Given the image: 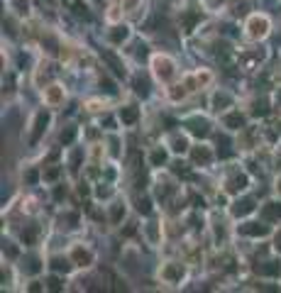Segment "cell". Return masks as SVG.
Wrapping results in <instances>:
<instances>
[{
  "mask_svg": "<svg viewBox=\"0 0 281 293\" xmlns=\"http://www.w3.org/2000/svg\"><path fill=\"white\" fill-rule=\"evenodd\" d=\"M130 34H132V29L127 27V25H112L108 29V34H105V39H108L110 47H123L130 39Z\"/></svg>",
  "mask_w": 281,
  "mask_h": 293,
  "instance_id": "e0dca14e",
  "label": "cell"
},
{
  "mask_svg": "<svg viewBox=\"0 0 281 293\" xmlns=\"http://www.w3.org/2000/svg\"><path fill=\"white\" fill-rule=\"evenodd\" d=\"M39 237H42V227H39L37 223L25 225V230L20 232V242H22L25 247H34V244H39Z\"/></svg>",
  "mask_w": 281,
  "mask_h": 293,
  "instance_id": "ffe728a7",
  "label": "cell"
},
{
  "mask_svg": "<svg viewBox=\"0 0 281 293\" xmlns=\"http://www.w3.org/2000/svg\"><path fill=\"white\" fill-rule=\"evenodd\" d=\"M64 5L69 8L71 13H76V15H86V5H84V0H64Z\"/></svg>",
  "mask_w": 281,
  "mask_h": 293,
  "instance_id": "836d02e7",
  "label": "cell"
},
{
  "mask_svg": "<svg viewBox=\"0 0 281 293\" xmlns=\"http://www.w3.org/2000/svg\"><path fill=\"white\" fill-rule=\"evenodd\" d=\"M52 125V112L49 110H37L32 115V130H29V144H37L44 137L47 127Z\"/></svg>",
  "mask_w": 281,
  "mask_h": 293,
  "instance_id": "5b68a950",
  "label": "cell"
},
{
  "mask_svg": "<svg viewBox=\"0 0 281 293\" xmlns=\"http://www.w3.org/2000/svg\"><path fill=\"white\" fill-rule=\"evenodd\" d=\"M237 232L242 237H252V239H259V237H269L271 235V227L269 223H257V220H247V223L237 225Z\"/></svg>",
  "mask_w": 281,
  "mask_h": 293,
  "instance_id": "9c48e42d",
  "label": "cell"
},
{
  "mask_svg": "<svg viewBox=\"0 0 281 293\" xmlns=\"http://www.w3.org/2000/svg\"><path fill=\"white\" fill-rule=\"evenodd\" d=\"M274 188H276V193L281 195V174H279V176H276V186H274Z\"/></svg>",
  "mask_w": 281,
  "mask_h": 293,
  "instance_id": "7bdbcfd3",
  "label": "cell"
},
{
  "mask_svg": "<svg viewBox=\"0 0 281 293\" xmlns=\"http://www.w3.org/2000/svg\"><path fill=\"white\" fill-rule=\"evenodd\" d=\"M78 193H81V195H91V188H88V183H78Z\"/></svg>",
  "mask_w": 281,
  "mask_h": 293,
  "instance_id": "b9f144b4",
  "label": "cell"
},
{
  "mask_svg": "<svg viewBox=\"0 0 281 293\" xmlns=\"http://www.w3.org/2000/svg\"><path fill=\"white\" fill-rule=\"evenodd\" d=\"M73 266L76 264L71 262V257H52V259H49V269L56 271V274H64V276L73 271Z\"/></svg>",
  "mask_w": 281,
  "mask_h": 293,
  "instance_id": "d4e9b609",
  "label": "cell"
},
{
  "mask_svg": "<svg viewBox=\"0 0 281 293\" xmlns=\"http://www.w3.org/2000/svg\"><path fill=\"white\" fill-rule=\"evenodd\" d=\"M232 103H235V98H232V93H227V91H215L211 98V108L218 112V115H223L225 110H230Z\"/></svg>",
  "mask_w": 281,
  "mask_h": 293,
  "instance_id": "d6986e66",
  "label": "cell"
},
{
  "mask_svg": "<svg viewBox=\"0 0 281 293\" xmlns=\"http://www.w3.org/2000/svg\"><path fill=\"white\" fill-rule=\"evenodd\" d=\"M140 117H142V110L135 105V103H127L123 108H117V120H120L125 127H135L140 122Z\"/></svg>",
  "mask_w": 281,
  "mask_h": 293,
  "instance_id": "4fadbf2b",
  "label": "cell"
},
{
  "mask_svg": "<svg viewBox=\"0 0 281 293\" xmlns=\"http://www.w3.org/2000/svg\"><path fill=\"white\" fill-rule=\"evenodd\" d=\"M167 96H169V100H171V103H181L183 98L188 96V88H186L183 83L169 86V88H167Z\"/></svg>",
  "mask_w": 281,
  "mask_h": 293,
  "instance_id": "4316f807",
  "label": "cell"
},
{
  "mask_svg": "<svg viewBox=\"0 0 281 293\" xmlns=\"http://www.w3.org/2000/svg\"><path fill=\"white\" fill-rule=\"evenodd\" d=\"M200 20H203V10L198 5H188V8H183L179 13V25H181L183 34H191L200 25Z\"/></svg>",
  "mask_w": 281,
  "mask_h": 293,
  "instance_id": "8992f818",
  "label": "cell"
},
{
  "mask_svg": "<svg viewBox=\"0 0 281 293\" xmlns=\"http://www.w3.org/2000/svg\"><path fill=\"white\" fill-rule=\"evenodd\" d=\"M152 73L159 83L171 86V81L179 76V69H176V61L169 54H154L152 56Z\"/></svg>",
  "mask_w": 281,
  "mask_h": 293,
  "instance_id": "6da1fadb",
  "label": "cell"
},
{
  "mask_svg": "<svg viewBox=\"0 0 281 293\" xmlns=\"http://www.w3.org/2000/svg\"><path fill=\"white\" fill-rule=\"evenodd\" d=\"M112 193H115V191L110 188V183H98L96 191H93V195H96L98 200H108V198H112Z\"/></svg>",
  "mask_w": 281,
  "mask_h": 293,
  "instance_id": "4dcf8cb0",
  "label": "cell"
},
{
  "mask_svg": "<svg viewBox=\"0 0 281 293\" xmlns=\"http://www.w3.org/2000/svg\"><path fill=\"white\" fill-rule=\"evenodd\" d=\"M254 210H257V203H254L252 198H237V200H232V205H230V215L239 220V218H247V215H252Z\"/></svg>",
  "mask_w": 281,
  "mask_h": 293,
  "instance_id": "5bb4252c",
  "label": "cell"
},
{
  "mask_svg": "<svg viewBox=\"0 0 281 293\" xmlns=\"http://www.w3.org/2000/svg\"><path fill=\"white\" fill-rule=\"evenodd\" d=\"M27 274H39L42 266H39V257H27Z\"/></svg>",
  "mask_w": 281,
  "mask_h": 293,
  "instance_id": "8d00e7d4",
  "label": "cell"
},
{
  "mask_svg": "<svg viewBox=\"0 0 281 293\" xmlns=\"http://www.w3.org/2000/svg\"><path fill=\"white\" fill-rule=\"evenodd\" d=\"M135 91L142 93V96H147V81L144 78H135Z\"/></svg>",
  "mask_w": 281,
  "mask_h": 293,
  "instance_id": "ab89813d",
  "label": "cell"
},
{
  "mask_svg": "<svg viewBox=\"0 0 281 293\" xmlns=\"http://www.w3.org/2000/svg\"><path fill=\"white\" fill-rule=\"evenodd\" d=\"M120 5H123L125 13H135L142 8V0H120Z\"/></svg>",
  "mask_w": 281,
  "mask_h": 293,
  "instance_id": "e575fe53",
  "label": "cell"
},
{
  "mask_svg": "<svg viewBox=\"0 0 281 293\" xmlns=\"http://www.w3.org/2000/svg\"><path fill=\"white\" fill-rule=\"evenodd\" d=\"M169 159V147H154L149 152V166H164Z\"/></svg>",
  "mask_w": 281,
  "mask_h": 293,
  "instance_id": "484cf974",
  "label": "cell"
},
{
  "mask_svg": "<svg viewBox=\"0 0 281 293\" xmlns=\"http://www.w3.org/2000/svg\"><path fill=\"white\" fill-rule=\"evenodd\" d=\"M276 105H279V108H281V86H279V88H276Z\"/></svg>",
  "mask_w": 281,
  "mask_h": 293,
  "instance_id": "ee69618b",
  "label": "cell"
},
{
  "mask_svg": "<svg viewBox=\"0 0 281 293\" xmlns=\"http://www.w3.org/2000/svg\"><path fill=\"white\" fill-rule=\"evenodd\" d=\"M167 147L171 154H188L191 149V142H188V132H171L167 137Z\"/></svg>",
  "mask_w": 281,
  "mask_h": 293,
  "instance_id": "7c38bea8",
  "label": "cell"
},
{
  "mask_svg": "<svg viewBox=\"0 0 281 293\" xmlns=\"http://www.w3.org/2000/svg\"><path fill=\"white\" fill-rule=\"evenodd\" d=\"M69 195V188H66V183H56L54 186V200H64Z\"/></svg>",
  "mask_w": 281,
  "mask_h": 293,
  "instance_id": "74e56055",
  "label": "cell"
},
{
  "mask_svg": "<svg viewBox=\"0 0 281 293\" xmlns=\"http://www.w3.org/2000/svg\"><path fill=\"white\" fill-rule=\"evenodd\" d=\"M269 29H271V22H269L267 15L262 13H254L247 17V22H245V34L252 39V42H259V39H264L269 34Z\"/></svg>",
  "mask_w": 281,
  "mask_h": 293,
  "instance_id": "3957f363",
  "label": "cell"
},
{
  "mask_svg": "<svg viewBox=\"0 0 281 293\" xmlns=\"http://www.w3.org/2000/svg\"><path fill=\"white\" fill-rule=\"evenodd\" d=\"M188 156H191V161H193V166H211L213 159H215V152H213L208 144H191V149H188Z\"/></svg>",
  "mask_w": 281,
  "mask_h": 293,
  "instance_id": "30bf717a",
  "label": "cell"
},
{
  "mask_svg": "<svg viewBox=\"0 0 281 293\" xmlns=\"http://www.w3.org/2000/svg\"><path fill=\"white\" fill-rule=\"evenodd\" d=\"M186 127H188V132L196 135V137H208V135H211V122H208L203 115H191V117L186 120Z\"/></svg>",
  "mask_w": 281,
  "mask_h": 293,
  "instance_id": "2e32d148",
  "label": "cell"
},
{
  "mask_svg": "<svg viewBox=\"0 0 281 293\" xmlns=\"http://www.w3.org/2000/svg\"><path fill=\"white\" fill-rule=\"evenodd\" d=\"M250 186V176L245 174V171H239V169H235V171H230L227 176H225L223 181V191L227 195H239L245 188Z\"/></svg>",
  "mask_w": 281,
  "mask_h": 293,
  "instance_id": "277c9868",
  "label": "cell"
},
{
  "mask_svg": "<svg viewBox=\"0 0 281 293\" xmlns=\"http://www.w3.org/2000/svg\"><path fill=\"white\" fill-rule=\"evenodd\" d=\"M259 218L269 225L281 223V203L279 200H267V203L259 208Z\"/></svg>",
  "mask_w": 281,
  "mask_h": 293,
  "instance_id": "ac0fdd59",
  "label": "cell"
},
{
  "mask_svg": "<svg viewBox=\"0 0 281 293\" xmlns=\"http://www.w3.org/2000/svg\"><path fill=\"white\" fill-rule=\"evenodd\" d=\"M25 288H27V291H47V283H44V281H29Z\"/></svg>",
  "mask_w": 281,
  "mask_h": 293,
  "instance_id": "f35d334b",
  "label": "cell"
},
{
  "mask_svg": "<svg viewBox=\"0 0 281 293\" xmlns=\"http://www.w3.org/2000/svg\"><path fill=\"white\" fill-rule=\"evenodd\" d=\"M108 144H110V147H108L110 156H115V159H117V156H120V149H117L120 140H117V135H110V137H108Z\"/></svg>",
  "mask_w": 281,
  "mask_h": 293,
  "instance_id": "d590c367",
  "label": "cell"
},
{
  "mask_svg": "<svg viewBox=\"0 0 281 293\" xmlns=\"http://www.w3.org/2000/svg\"><path fill=\"white\" fill-rule=\"evenodd\" d=\"M56 223L61 230H76L78 225H81V215L76 213V210H64L59 218H56Z\"/></svg>",
  "mask_w": 281,
  "mask_h": 293,
  "instance_id": "cb8c5ba5",
  "label": "cell"
},
{
  "mask_svg": "<svg viewBox=\"0 0 281 293\" xmlns=\"http://www.w3.org/2000/svg\"><path fill=\"white\" fill-rule=\"evenodd\" d=\"M127 218V203L125 200H112L108 205V220L110 225H123V220Z\"/></svg>",
  "mask_w": 281,
  "mask_h": 293,
  "instance_id": "44dd1931",
  "label": "cell"
},
{
  "mask_svg": "<svg viewBox=\"0 0 281 293\" xmlns=\"http://www.w3.org/2000/svg\"><path fill=\"white\" fill-rule=\"evenodd\" d=\"M223 3H225V0H211V5H213V8H218V5H223Z\"/></svg>",
  "mask_w": 281,
  "mask_h": 293,
  "instance_id": "f6af8a7d",
  "label": "cell"
},
{
  "mask_svg": "<svg viewBox=\"0 0 281 293\" xmlns=\"http://www.w3.org/2000/svg\"><path fill=\"white\" fill-rule=\"evenodd\" d=\"M44 283H47V291H64V279H61L56 271L47 281H44Z\"/></svg>",
  "mask_w": 281,
  "mask_h": 293,
  "instance_id": "1f68e13d",
  "label": "cell"
},
{
  "mask_svg": "<svg viewBox=\"0 0 281 293\" xmlns=\"http://www.w3.org/2000/svg\"><path fill=\"white\" fill-rule=\"evenodd\" d=\"M76 140V127L73 125H66V130H61V135H59V142L64 144V147H71Z\"/></svg>",
  "mask_w": 281,
  "mask_h": 293,
  "instance_id": "f546056e",
  "label": "cell"
},
{
  "mask_svg": "<svg viewBox=\"0 0 281 293\" xmlns=\"http://www.w3.org/2000/svg\"><path fill=\"white\" fill-rule=\"evenodd\" d=\"M274 252L281 254V227H279V232H276V237H274Z\"/></svg>",
  "mask_w": 281,
  "mask_h": 293,
  "instance_id": "60d3db41",
  "label": "cell"
},
{
  "mask_svg": "<svg viewBox=\"0 0 281 293\" xmlns=\"http://www.w3.org/2000/svg\"><path fill=\"white\" fill-rule=\"evenodd\" d=\"M254 274H257V276H271V279H279L281 262H276V259H259V262L254 264Z\"/></svg>",
  "mask_w": 281,
  "mask_h": 293,
  "instance_id": "9a60e30c",
  "label": "cell"
},
{
  "mask_svg": "<svg viewBox=\"0 0 281 293\" xmlns=\"http://www.w3.org/2000/svg\"><path fill=\"white\" fill-rule=\"evenodd\" d=\"M142 235L149 244H159L162 242V223L159 220H149L147 225H142Z\"/></svg>",
  "mask_w": 281,
  "mask_h": 293,
  "instance_id": "603a6c76",
  "label": "cell"
},
{
  "mask_svg": "<svg viewBox=\"0 0 281 293\" xmlns=\"http://www.w3.org/2000/svg\"><path fill=\"white\" fill-rule=\"evenodd\" d=\"M42 98H44V105H47V108H59V105H64V100H66V88L59 83H49V86H44Z\"/></svg>",
  "mask_w": 281,
  "mask_h": 293,
  "instance_id": "8fae6325",
  "label": "cell"
},
{
  "mask_svg": "<svg viewBox=\"0 0 281 293\" xmlns=\"http://www.w3.org/2000/svg\"><path fill=\"white\" fill-rule=\"evenodd\" d=\"M188 276V269L183 262H164L159 266V281L167 286H181Z\"/></svg>",
  "mask_w": 281,
  "mask_h": 293,
  "instance_id": "7a4b0ae2",
  "label": "cell"
},
{
  "mask_svg": "<svg viewBox=\"0 0 281 293\" xmlns=\"http://www.w3.org/2000/svg\"><path fill=\"white\" fill-rule=\"evenodd\" d=\"M135 203H137V205H135L137 213H142V215H149V213H152V200H149L147 195H137Z\"/></svg>",
  "mask_w": 281,
  "mask_h": 293,
  "instance_id": "d6a6232c",
  "label": "cell"
},
{
  "mask_svg": "<svg viewBox=\"0 0 281 293\" xmlns=\"http://www.w3.org/2000/svg\"><path fill=\"white\" fill-rule=\"evenodd\" d=\"M156 200L159 203H167L169 198H174V195L179 193V186H176V181H171V179H167V181H156Z\"/></svg>",
  "mask_w": 281,
  "mask_h": 293,
  "instance_id": "7402d4cb",
  "label": "cell"
},
{
  "mask_svg": "<svg viewBox=\"0 0 281 293\" xmlns=\"http://www.w3.org/2000/svg\"><path fill=\"white\" fill-rule=\"evenodd\" d=\"M69 257L78 269H88V266H93V262H96V252L91 249V247H86V244H71Z\"/></svg>",
  "mask_w": 281,
  "mask_h": 293,
  "instance_id": "52a82bcc",
  "label": "cell"
},
{
  "mask_svg": "<svg viewBox=\"0 0 281 293\" xmlns=\"http://www.w3.org/2000/svg\"><path fill=\"white\" fill-rule=\"evenodd\" d=\"M220 122H223L225 130H230V132H239V130H245L247 127V115L239 110V108H230V110H225L220 115Z\"/></svg>",
  "mask_w": 281,
  "mask_h": 293,
  "instance_id": "ba28073f",
  "label": "cell"
},
{
  "mask_svg": "<svg viewBox=\"0 0 281 293\" xmlns=\"http://www.w3.org/2000/svg\"><path fill=\"white\" fill-rule=\"evenodd\" d=\"M252 108H250V115H259V117H264V115H269V100L267 98H254L252 103H250Z\"/></svg>",
  "mask_w": 281,
  "mask_h": 293,
  "instance_id": "83f0119b",
  "label": "cell"
},
{
  "mask_svg": "<svg viewBox=\"0 0 281 293\" xmlns=\"http://www.w3.org/2000/svg\"><path fill=\"white\" fill-rule=\"evenodd\" d=\"M64 174V166H59V164H54V166H49V169H44L42 171V179L47 183H56V179Z\"/></svg>",
  "mask_w": 281,
  "mask_h": 293,
  "instance_id": "f1b7e54d",
  "label": "cell"
}]
</instances>
